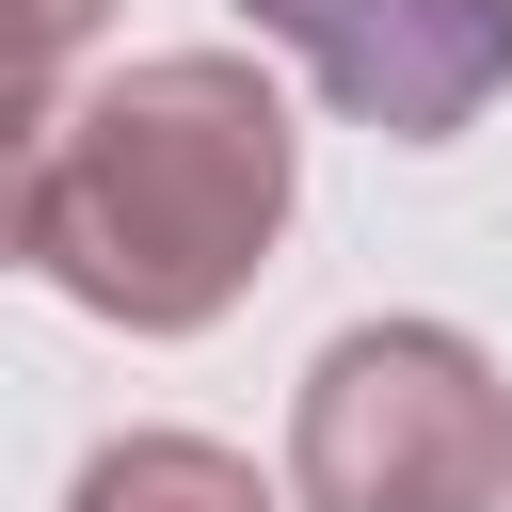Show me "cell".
<instances>
[{"instance_id": "3", "label": "cell", "mask_w": 512, "mask_h": 512, "mask_svg": "<svg viewBox=\"0 0 512 512\" xmlns=\"http://www.w3.org/2000/svg\"><path fill=\"white\" fill-rule=\"evenodd\" d=\"M240 16L384 144H448L512 96V0H240Z\"/></svg>"}, {"instance_id": "4", "label": "cell", "mask_w": 512, "mask_h": 512, "mask_svg": "<svg viewBox=\"0 0 512 512\" xmlns=\"http://www.w3.org/2000/svg\"><path fill=\"white\" fill-rule=\"evenodd\" d=\"M64 512H272V496H256V464L208 448V432H112Z\"/></svg>"}, {"instance_id": "2", "label": "cell", "mask_w": 512, "mask_h": 512, "mask_svg": "<svg viewBox=\"0 0 512 512\" xmlns=\"http://www.w3.org/2000/svg\"><path fill=\"white\" fill-rule=\"evenodd\" d=\"M304 512H496L512 496V384L448 320H352L288 400Z\"/></svg>"}, {"instance_id": "5", "label": "cell", "mask_w": 512, "mask_h": 512, "mask_svg": "<svg viewBox=\"0 0 512 512\" xmlns=\"http://www.w3.org/2000/svg\"><path fill=\"white\" fill-rule=\"evenodd\" d=\"M112 0H16V80H32V112H48V80H64V48L96 32Z\"/></svg>"}, {"instance_id": "1", "label": "cell", "mask_w": 512, "mask_h": 512, "mask_svg": "<svg viewBox=\"0 0 512 512\" xmlns=\"http://www.w3.org/2000/svg\"><path fill=\"white\" fill-rule=\"evenodd\" d=\"M288 176H304V128L240 48H144L96 96L32 112L16 256L128 336H208L288 240Z\"/></svg>"}, {"instance_id": "6", "label": "cell", "mask_w": 512, "mask_h": 512, "mask_svg": "<svg viewBox=\"0 0 512 512\" xmlns=\"http://www.w3.org/2000/svg\"><path fill=\"white\" fill-rule=\"evenodd\" d=\"M496 512H512V496H496Z\"/></svg>"}]
</instances>
